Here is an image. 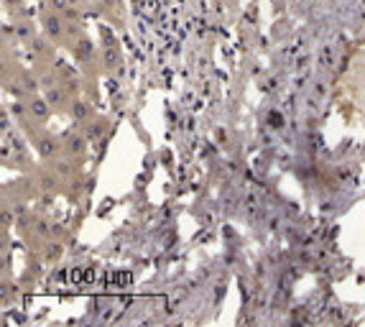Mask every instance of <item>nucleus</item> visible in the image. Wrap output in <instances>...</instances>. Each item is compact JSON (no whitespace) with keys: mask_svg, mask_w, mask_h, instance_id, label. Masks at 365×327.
I'll list each match as a JSON object with an SVG mask.
<instances>
[{"mask_svg":"<svg viewBox=\"0 0 365 327\" xmlns=\"http://www.w3.org/2000/svg\"><path fill=\"white\" fill-rule=\"evenodd\" d=\"M57 281H66V284H103V286H128L133 281L130 274H115V271H95V269H72L59 274Z\"/></svg>","mask_w":365,"mask_h":327,"instance_id":"1","label":"nucleus"}]
</instances>
